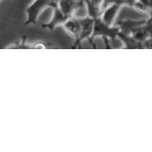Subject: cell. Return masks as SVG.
<instances>
[{
    "label": "cell",
    "instance_id": "277c9868",
    "mask_svg": "<svg viewBox=\"0 0 152 152\" xmlns=\"http://www.w3.org/2000/svg\"><path fill=\"white\" fill-rule=\"evenodd\" d=\"M79 18H80V22H81V25H82V32H81L79 40L76 43H74V45L72 47V48H76L80 47L82 41H83L84 39H89L93 31L94 19L92 17L87 15L85 17H79Z\"/></svg>",
    "mask_w": 152,
    "mask_h": 152
},
{
    "label": "cell",
    "instance_id": "ba28073f",
    "mask_svg": "<svg viewBox=\"0 0 152 152\" xmlns=\"http://www.w3.org/2000/svg\"><path fill=\"white\" fill-rule=\"evenodd\" d=\"M146 23V20H122L117 23V25L120 29V31L125 34H130L132 32L133 30L138 28L139 26L143 25Z\"/></svg>",
    "mask_w": 152,
    "mask_h": 152
},
{
    "label": "cell",
    "instance_id": "7c38bea8",
    "mask_svg": "<svg viewBox=\"0 0 152 152\" xmlns=\"http://www.w3.org/2000/svg\"><path fill=\"white\" fill-rule=\"evenodd\" d=\"M0 2H1V0H0Z\"/></svg>",
    "mask_w": 152,
    "mask_h": 152
},
{
    "label": "cell",
    "instance_id": "8992f818",
    "mask_svg": "<svg viewBox=\"0 0 152 152\" xmlns=\"http://www.w3.org/2000/svg\"><path fill=\"white\" fill-rule=\"evenodd\" d=\"M121 7H122L120 5L115 4V3H112V4L107 6L103 9L102 14L100 15L101 20L105 23H107V25L113 26V24L115 23V17H116L118 12L120 11Z\"/></svg>",
    "mask_w": 152,
    "mask_h": 152
},
{
    "label": "cell",
    "instance_id": "8fae6325",
    "mask_svg": "<svg viewBox=\"0 0 152 152\" xmlns=\"http://www.w3.org/2000/svg\"><path fill=\"white\" fill-rule=\"evenodd\" d=\"M143 43V48H152V37L147 39Z\"/></svg>",
    "mask_w": 152,
    "mask_h": 152
},
{
    "label": "cell",
    "instance_id": "52a82bcc",
    "mask_svg": "<svg viewBox=\"0 0 152 152\" xmlns=\"http://www.w3.org/2000/svg\"><path fill=\"white\" fill-rule=\"evenodd\" d=\"M69 18H67L61 11L60 9L57 7V6L54 8V14H53V17L51 19V21L47 23V24H42V27L44 29H48L49 31H54L57 26L62 25L68 20Z\"/></svg>",
    "mask_w": 152,
    "mask_h": 152
},
{
    "label": "cell",
    "instance_id": "7a4b0ae2",
    "mask_svg": "<svg viewBox=\"0 0 152 152\" xmlns=\"http://www.w3.org/2000/svg\"><path fill=\"white\" fill-rule=\"evenodd\" d=\"M120 31V29L118 26H110L105 23L100 17L94 19V26H93V31L91 36V38L88 39L90 43L93 44V39L97 37H102L110 39L112 41L115 40V39L117 37L118 33ZM94 46V44H93ZM95 47V46H94Z\"/></svg>",
    "mask_w": 152,
    "mask_h": 152
},
{
    "label": "cell",
    "instance_id": "30bf717a",
    "mask_svg": "<svg viewBox=\"0 0 152 152\" xmlns=\"http://www.w3.org/2000/svg\"><path fill=\"white\" fill-rule=\"evenodd\" d=\"M133 8L139 11H141L143 13L151 14L152 13V0H136V4Z\"/></svg>",
    "mask_w": 152,
    "mask_h": 152
},
{
    "label": "cell",
    "instance_id": "9c48e42d",
    "mask_svg": "<svg viewBox=\"0 0 152 152\" xmlns=\"http://www.w3.org/2000/svg\"><path fill=\"white\" fill-rule=\"evenodd\" d=\"M117 37H119L124 43L125 48H143V43L136 40L132 35L125 34L119 31Z\"/></svg>",
    "mask_w": 152,
    "mask_h": 152
},
{
    "label": "cell",
    "instance_id": "6da1fadb",
    "mask_svg": "<svg viewBox=\"0 0 152 152\" xmlns=\"http://www.w3.org/2000/svg\"><path fill=\"white\" fill-rule=\"evenodd\" d=\"M56 6L57 2H56L55 0H34L26 8L27 20L24 23V24H36L39 16L45 9L48 7H52L54 9Z\"/></svg>",
    "mask_w": 152,
    "mask_h": 152
},
{
    "label": "cell",
    "instance_id": "3957f363",
    "mask_svg": "<svg viewBox=\"0 0 152 152\" xmlns=\"http://www.w3.org/2000/svg\"><path fill=\"white\" fill-rule=\"evenodd\" d=\"M85 7L83 0H59L57 7L67 17H75L77 13Z\"/></svg>",
    "mask_w": 152,
    "mask_h": 152
},
{
    "label": "cell",
    "instance_id": "5b68a950",
    "mask_svg": "<svg viewBox=\"0 0 152 152\" xmlns=\"http://www.w3.org/2000/svg\"><path fill=\"white\" fill-rule=\"evenodd\" d=\"M64 29L75 39V43L79 40L82 32V25L79 17H71L64 24Z\"/></svg>",
    "mask_w": 152,
    "mask_h": 152
}]
</instances>
